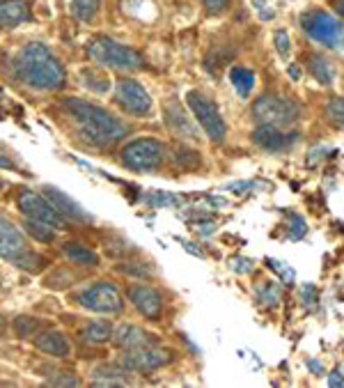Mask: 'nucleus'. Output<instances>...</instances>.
I'll return each mask as SVG.
<instances>
[{
    "label": "nucleus",
    "instance_id": "obj_1",
    "mask_svg": "<svg viewBox=\"0 0 344 388\" xmlns=\"http://www.w3.org/2000/svg\"><path fill=\"white\" fill-rule=\"evenodd\" d=\"M14 76L35 90H60L65 85V67L39 42H30L14 56Z\"/></svg>",
    "mask_w": 344,
    "mask_h": 388
},
{
    "label": "nucleus",
    "instance_id": "obj_2",
    "mask_svg": "<svg viewBox=\"0 0 344 388\" xmlns=\"http://www.w3.org/2000/svg\"><path fill=\"white\" fill-rule=\"evenodd\" d=\"M65 108L69 111V115L74 117L80 136L92 143V145H102V147L111 145V143L120 140L122 136L129 133V126L122 120H117L106 108L90 104L85 99L69 97L65 102Z\"/></svg>",
    "mask_w": 344,
    "mask_h": 388
},
{
    "label": "nucleus",
    "instance_id": "obj_3",
    "mask_svg": "<svg viewBox=\"0 0 344 388\" xmlns=\"http://www.w3.org/2000/svg\"><path fill=\"white\" fill-rule=\"evenodd\" d=\"M87 56L92 58L97 65L120 69V71H135L142 67V56L131 47L115 42L111 37H97L90 42Z\"/></svg>",
    "mask_w": 344,
    "mask_h": 388
},
{
    "label": "nucleus",
    "instance_id": "obj_4",
    "mask_svg": "<svg viewBox=\"0 0 344 388\" xmlns=\"http://www.w3.org/2000/svg\"><path fill=\"white\" fill-rule=\"evenodd\" d=\"M301 28L310 40L324 44L326 49H344V25L333 14L321 10H310L301 16Z\"/></svg>",
    "mask_w": 344,
    "mask_h": 388
},
{
    "label": "nucleus",
    "instance_id": "obj_5",
    "mask_svg": "<svg viewBox=\"0 0 344 388\" xmlns=\"http://www.w3.org/2000/svg\"><path fill=\"white\" fill-rule=\"evenodd\" d=\"M166 154V145L156 138H135L131 143H126L120 152L122 164L135 170V173H149V170H156Z\"/></svg>",
    "mask_w": 344,
    "mask_h": 388
},
{
    "label": "nucleus",
    "instance_id": "obj_6",
    "mask_svg": "<svg viewBox=\"0 0 344 388\" xmlns=\"http://www.w3.org/2000/svg\"><path fill=\"white\" fill-rule=\"evenodd\" d=\"M301 108H298L292 99L264 95L252 104V117L259 124H274V126H289L298 120Z\"/></svg>",
    "mask_w": 344,
    "mask_h": 388
},
{
    "label": "nucleus",
    "instance_id": "obj_7",
    "mask_svg": "<svg viewBox=\"0 0 344 388\" xmlns=\"http://www.w3.org/2000/svg\"><path fill=\"white\" fill-rule=\"evenodd\" d=\"M186 104H188V108H191L195 122L200 124L202 131L207 133V138H209L211 143H223L228 129H225V122L221 117L219 106H216L209 97H204L202 92H195V90L186 95Z\"/></svg>",
    "mask_w": 344,
    "mask_h": 388
},
{
    "label": "nucleus",
    "instance_id": "obj_8",
    "mask_svg": "<svg viewBox=\"0 0 344 388\" xmlns=\"http://www.w3.org/2000/svg\"><path fill=\"white\" fill-rule=\"evenodd\" d=\"M76 301L83 305L85 310L102 313V315H115V313L124 310V299H122L120 290L108 281L87 285L85 290H80L76 294Z\"/></svg>",
    "mask_w": 344,
    "mask_h": 388
},
{
    "label": "nucleus",
    "instance_id": "obj_9",
    "mask_svg": "<svg viewBox=\"0 0 344 388\" xmlns=\"http://www.w3.org/2000/svg\"><path fill=\"white\" fill-rule=\"evenodd\" d=\"M16 207H19L25 219L44 221V223L53 225L56 230L65 228V221L67 219L47 200V195L35 193V191H30V188H21L19 195H16Z\"/></svg>",
    "mask_w": 344,
    "mask_h": 388
},
{
    "label": "nucleus",
    "instance_id": "obj_10",
    "mask_svg": "<svg viewBox=\"0 0 344 388\" xmlns=\"http://www.w3.org/2000/svg\"><path fill=\"white\" fill-rule=\"evenodd\" d=\"M115 102L129 115H149L152 113V97L138 80L122 78L115 85Z\"/></svg>",
    "mask_w": 344,
    "mask_h": 388
},
{
    "label": "nucleus",
    "instance_id": "obj_11",
    "mask_svg": "<svg viewBox=\"0 0 344 388\" xmlns=\"http://www.w3.org/2000/svg\"><path fill=\"white\" fill-rule=\"evenodd\" d=\"M172 360V351L161 349V347H138V349H124L122 354V365L133 372H152L163 365H168Z\"/></svg>",
    "mask_w": 344,
    "mask_h": 388
},
{
    "label": "nucleus",
    "instance_id": "obj_12",
    "mask_svg": "<svg viewBox=\"0 0 344 388\" xmlns=\"http://www.w3.org/2000/svg\"><path fill=\"white\" fill-rule=\"evenodd\" d=\"M126 296L133 303V308L138 310L142 317L147 320H159L163 310V296L149 285H131L126 290Z\"/></svg>",
    "mask_w": 344,
    "mask_h": 388
},
{
    "label": "nucleus",
    "instance_id": "obj_13",
    "mask_svg": "<svg viewBox=\"0 0 344 388\" xmlns=\"http://www.w3.org/2000/svg\"><path fill=\"white\" fill-rule=\"evenodd\" d=\"M44 191V195H47V200L56 207V210L65 216V219H69V221H78V223H90L92 221V216H90L83 207H80L74 198H69L67 193H62L60 188H56V186H44L42 188Z\"/></svg>",
    "mask_w": 344,
    "mask_h": 388
},
{
    "label": "nucleus",
    "instance_id": "obj_14",
    "mask_svg": "<svg viewBox=\"0 0 344 388\" xmlns=\"http://www.w3.org/2000/svg\"><path fill=\"white\" fill-rule=\"evenodd\" d=\"M25 250L28 248H25L23 232L12 221H7L5 216H0V257L14 262Z\"/></svg>",
    "mask_w": 344,
    "mask_h": 388
},
{
    "label": "nucleus",
    "instance_id": "obj_15",
    "mask_svg": "<svg viewBox=\"0 0 344 388\" xmlns=\"http://www.w3.org/2000/svg\"><path fill=\"white\" fill-rule=\"evenodd\" d=\"M252 140H255V145H259L262 150H266V152H283L296 140V133L289 138L287 133L280 131V126L259 124L257 129L252 131Z\"/></svg>",
    "mask_w": 344,
    "mask_h": 388
},
{
    "label": "nucleus",
    "instance_id": "obj_16",
    "mask_svg": "<svg viewBox=\"0 0 344 388\" xmlns=\"http://www.w3.org/2000/svg\"><path fill=\"white\" fill-rule=\"evenodd\" d=\"M113 342L122 349H138V347H147L154 345V336H149L147 331H142L140 327H133V324H122L113 331Z\"/></svg>",
    "mask_w": 344,
    "mask_h": 388
},
{
    "label": "nucleus",
    "instance_id": "obj_17",
    "mask_svg": "<svg viewBox=\"0 0 344 388\" xmlns=\"http://www.w3.org/2000/svg\"><path fill=\"white\" fill-rule=\"evenodd\" d=\"M35 347H37L39 351H44V354L58 356V358H65V356L71 354L69 340L65 338V333H60V331H44V333H39V336L35 338Z\"/></svg>",
    "mask_w": 344,
    "mask_h": 388
},
{
    "label": "nucleus",
    "instance_id": "obj_18",
    "mask_svg": "<svg viewBox=\"0 0 344 388\" xmlns=\"http://www.w3.org/2000/svg\"><path fill=\"white\" fill-rule=\"evenodd\" d=\"M30 7L23 0H0V28H16L30 21Z\"/></svg>",
    "mask_w": 344,
    "mask_h": 388
},
{
    "label": "nucleus",
    "instance_id": "obj_19",
    "mask_svg": "<svg viewBox=\"0 0 344 388\" xmlns=\"http://www.w3.org/2000/svg\"><path fill=\"white\" fill-rule=\"evenodd\" d=\"M62 253H65V257L71 265H78V267H97L99 265V255L92 248L83 246V243H76V241L62 243Z\"/></svg>",
    "mask_w": 344,
    "mask_h": 388
},
{
    "label": "nucleus",
    "instance_id": "obj_20",
    "mask_svg": "<svg viewBox=\"0 0 344 388\" xmlns=\"http://www.w3.org/2000/svg\"><path fill=\"white\" fill-rule=\"evenodd\" d=\"M307 69H310L314 80H319L321 85H333L335 69L331 65V60L321 56V53H310V56H307Z\"/></svg>",
    "mask_w": 344,
    "mask_h": 388
},
{
    "label": "nucleus",
    "instance_id": "obj_21",
    "mask_svg": "<svg viewBox=\"0 0 344 388\" xmlns=\"http://www.w3.org/2000/svg\"><path fill=\"white\" fill-rule=\"evenodd\" d=\"M92 379H94L97 386H124V384H129L126 368H120V365H102V368H97Z\"/></svg>",
    "mask_w": 344,
    "mask_h": 388
},
{
    "label": "nucleus",
    "instance_id": "obj_22",
    "mask_svg": "<svg viewBox=\"0 0 344 388\" xmlns=\"http://www.w3.org/2000/svg\"><path fill=\"white\" fill-rule=\"evenodd\" d=\"M80 338H83L85 342H90V345H102V342L113 338V327L106 320L90 322L87 327L80 331Z\"/></svg>",
    "mask_w": 344,
    "mask_h": 388
},
{
    "label": "nucleus",
    "instance_id": "obj_23",
    "mask_svg": "<svg viewBox=\"0 0 344 388\" xmlns=\"http://www.w3.org/2000/svg\"><path fill=\"white\" fill-rule=\"evenodd\" d=\"M166 122L168 126L179 136H186V138H195V129L193 124L188 122V117H184V113L179 111V106H168L166 111Z\"/></svg>",
    "mask_w": 344,
    "mask_h": 388
},
{
    "label": "nucleus",
    "instance_id": "obj_24",
    "mask_svg": "<svg viewBox=\"0 0 344 388\" xmlns=\"http://www.w3.org/2000/svg\"><path fill=\"white\" fill-rule=\"evenodd\" d=\"M230 83L234 85V90L246 99L250 95V90L255 87V74L246 67H232L230 69Z\"/></svg>",
    "mask_w": 344,
    "mask_h": 388
},
{
    "label": "nucleus",
    "instance_id": "obj_25",
    "mask_svg": "<svg viewBox=\"0 0 344 388\" xmlns=\"http://www.w3.org/2000/svg\"><path fill=\"white\" fill-rule=\"evenodd\" d=\"M80 78H83V85L87 90H92V92H99V95L108 92V87H111V78L99 69H83L80 71Z\"/></svg>",
    "mask_w": 344,
    "mask_h": 388
},
{
    "label": "nucleus",
    "instance_id": "obj_26",
    "mask_svg": "<svg viewBox=\"0 0 344 388\" xmlns=\"http://www.w3.org/2000/svg\"><path fill=\"white\" fill-rule=\"evenodd\" d=\"M255 299L262 308H276L280 301V285L274 281H264L255 292Z\"/></svg>",
    "mask_w": 344,
    "mask_h": 388
},
{
    "label": "nucleus",
    "instance_id": "obj_27",
    "mask_svg": "<svg viewBox=\"0 0 344 388\" xmlns=\"http://www.w3.org/2000/svg\"><path fill=\"white\" fill-rule=\"evenodd\" d=\"M23 228H25V232H28L32 239H37V241H42V243H51L53 239H56V232H53V225L44 223V221L25 219V221H23Z\"/></svg>",
    "mask_w": 344,
    "mask_h": 388
},
{
    "label": "nucleus",
    "instance_id": "obj_28",
    "mask_svg": "<svg viewBox=\"0 0 344 388\" xmlns=\"http://www.w3.org/2000/svg\"><path fill=\"white\" fill-rule=\"evenodd\" d=\"M99 5L102 0H71V12L78 21H92L97 12H99Z\"/></svg>",
    "mask_w": 344,
    "mask_h": 388
},
{
    "label": "nucleus",
    "instance_id": "obj_29",
    "mask_svg": "<svg viewBox=\"0 0 344 388\" xmlns=\"http://www.w3.org/2000/svg\"><path fill=\"white\" fill-rule=\"evenodd\" d=\"M14 265L19 269H23V272L37 274V272H42V269H44V257L37 255V253L25 250V253H21V255L14 260Z\"/></svg>",
    "mask_w": 344,
    "mask_h": 388
},
{
    "label": "nucleus",
    "instance_id": "obj_30",
    "mask_svg": "<svg viewBox=\"0 0 344 388\" xmlns=\"http://www.w3.org/2000/svg\"><path fill=\"white\" fill-rule=\"evenodd\" d=\"M145 200H147L152 207H182L184 205L182 195H172L166 191H154L149 195H145Z\"/></svg>",
    "mask_w": 344,
    "mask_h": 388
},
{
    "label": "nucleus",
    "instance_id": "obj_31",
    "mask_svg": "<svg viewBox=\"0 0 344 388\" xmlns=\"http://www.w3.org/2000/svg\"><path fill=\"white\" fill-rule=\"evenodd\" d=\"M305 234H307V223H305L303 216L289 214V239L298 241V239H303Z\"/></svg>",
    "mask_w": 344,
    "mask_h": 388
},
{
    "label": "nucleus",
    "instance_id": "obj_32",
    "mask_svg": "<svg viewBox=\"0 0 344 388\" xmlns=\"http://www.w3.org/2000/svg\"><path fill=\"white\" fill-rule=\"evenodd\" d=\"M326 113H328L331 122L335 126L344 129V99H333V102L326 106Z\"/></svg>",
    "mask_w": 344,
    "mask_h": 388
},
{
    "label": "nucleus",
    "instance_id": "obj_33",
    "mask_svg": "<svg viewBox=\"0 0 344 388\" xmlns=\"http://www.w3.org/2000/svg\"><path fill=\"white\" fill-rule=\"evenodd\" d=\"M274 44H276V51L280 53V58H289V51H292V40H289V32L287 30H276L274 35Z\"/></svg>",
    "mask_w": 344,
    "mask_h": 388
},
{
    "label": "nucleus",
    "instance_id": "obj_34",
    "mask_svg": "<svg viewBox=\"0 0 344 388\" xmlns=\"http://www.w3.org/2000/svg\"><path fill=\"white\" fill-rule=\"evenodd\" d=\"M266 267H269V269H274V272H278L280 276H283V281H285V283H294V278H296L294 269L283 267V262H278V260H274V257H266Z\"/></svg>",
    "mask_w": 344,
    "mask_h": 388
},
{
    "label": "nucleus",
    "instance_id": "obj_35",
    "mask_svg": "<svg viewBox=\"0 0 344 388\" xmlns=\"http://www.w3.org/2000/svg\"><path fill=\"white\" fill-rule=\"evenodd\" d=\"M230 267H232V272L234 274H250L252 272V267H255V262H252L250 257H241V255H237V257H232L230 260Z\"/></svg>",
    "mask_w": 344,
    "mask_h": 388
},
{
    "label": "nucleus",
    "instance_id": "obj_36",
    "mask_svg": "<svg viewBox=\"0 0 344 388\" xmlns=\"http://www.w3.org/2000/svg\"><path fill=\"white\" fill-rule=\"evenodd\" d=\"M14 324H16V333H19L21 338L32 336V331L37 329V322H32L30 317H19Z\"/></svg>",
    "mask_w": 344,
    "mask_h": 388
},
{
    "label": "nucleus",
    "instance_id": "obj_37",
    "mask_svg": "<svg viewBox=\"0 0 344 388\" xmlns=\"http://www.w3.org/2000/svg\"><path fill=\"white\" fill-rule=\"evenodd\" d=\"M202 5L209 14H223L230 7V0H202Z\"/></svg>",
    "mask_w": 344,
    "mask_h": 388
},
{
    "label": "nucleus",
    "instance_id": "obj_38",
    "mask_svg": "<svg viewBox=\"0 0 344 388\" xmlns=\"http://www.w3.org/2000/svg\"><path fill=\"white\" fill-rule=\"evenodd\" d=\"M301 299H303L305 303H314V301H317V287L310 285V283L303 285V287H301Z\"/></svg>",
    "mask_w": 344,
    "mask_h": 388
},
{
    "label": "nucleus",
    "instance_id": "obj_39",
    "mask_svg": "<svg viewBox=\"0 0 344 388\" xmlns=\"http://www.w3.org/2000/svg\"><path fill=\"white\" fill-rule=\"evenodd\" d=\"M328 386H333V388H342V386H344V375H342V370L335 368L333 372L328 375Z\"/></svg>",
    "mask_w": 344,
    "mask_h": 388
},
{
    "label": "nucleus",
    "instance_id": "obj_40",
    "mask_svg": "<svg viewBox=\"0 0 344 388\" xmlns=\"http://www.w3.org/2000/svg\"><path fill=\"white\" fill-rule=\"evenodd\" d=\"M252 3H255L257 5V12H259V16H262V19H264V21H269V19H274V10H266V0H252Z\"/></svg>",
    "mask_w": 344,
    "mask_h": 388
},
{
    "label": "nucleus",
    "instance_id": "obj_41",
    "mask_svg": "<svg viewBox=\"0 0 344 388\" xmlns=\"http://www.w3.org/2000/svg\"><path fill=\"white\" fill-rule=\"evenodd\" d=\"M49 384H53V386H78L80 382H78L76 377H69V375H65L62 379H51Z\"/></svg>",
    "mask_w": 344,
    "mask_h": 388
},
{
    "label": "nucleus",
    "instance_id": "obj_42",
    "mask_svg": "<svg viewBox=\"0 0 344 388\" xmlns=\"http://www.w3.org/2000/svg\"><path fill=\"white\" fill-rule=\"evenodd\" d=\"M177 241H179V243H182V246H184V248H186L188 253H191V255H197V257H204V253H202L200 248H197V246H195V243H191V241H186V239H179V237H177Z\"/></svg>",
    "mask_w": 344,
    "mask_h": 388
},
{
    "label": "nucleus",
    "instance_id": "obj_43",
    "mask_svg": "<svg viewBox=\"0 0 344 388\" xmlns=\"http://www.w3.org/2000/svg\"><path fill=\"white\" fill-rule=\"evenodd\" d=\"M228 188H230V191H234V193H243V188H255V184H252V182H234Z\"/></svg>",
    "mask_w": 344,
    "mask_h": 388
},
{
    "label": "nucleus",
    "instance_id": "obj_44",
    "mask_svg": "<svg viewBox=\"0 0 344 388\" xmlns=\"http://www.w3.org/2000/svg\"><path fill=\"white\" fill-rule=\"evenodd\" d=\"M305 365L310 368L314 375H324V368H321V363H319V360H314V358H307V360H305Z\"/></svg>",
    "mask_w": 344,
    "mask_h": 388
},
{
    "label": "nucleus",
    "instance_id": "obj_45",
    "mask_svg": "<svg viewBox=\"0 0 344 388\" xmlns=\"http://www.w3.org/2000/svg\"><path fill=\"white\" fill-rule=\"evenodd\" d=\"M207 202H209L211 207H225L228 205V200L221 198V195H207Z\"/></svg>",
    "mask_w": 344,
    "mask_h": 388
},
{
    "label": "nucleus",
    "instance_id": "obj_46",
    "mask_svg": "<svg viewBox=\"0 0 344 388\" xmlns=\"http://www.w3.org/2000/svg\"><path fill=\"white\" fill-rule=\"evenodd\" d=\"M0 168H7V170H12V168H16V164L12 159H7L3 152H0Z\"/></svg>",
    "mask_w": 344,
    "mask_h": 388
},
{
    "label": "nucleus",
    "instance_id": "obj_47",
    "mask_svg": "<svg viewBox=\"0 0 344 388\" xmlns=\"http://www.w3.org/2000/svg\"><path fill=\"white\" fill-rule=\"evenodd\" d=\"M197 230H200V234H204V237H209V234L214 232V225L211 223H200L197 225Z\"/></svg>",
    "mask_w": 344,
    "mask_h": 388
},
{
    "label": "nucleus",
    "instance_id": "obj_48",
    "mask_svg": "<svg viewBox=\"0 0 344 388\" xmlns=\"http://www.w3.org/2000/svg\"><path fill=\"white\" fill-rule=\"evenodd\" d=\"M287 74L292 76L294 80H298V78H301V69H298L296 65H289V67H287Z\"/></svg>",
    "mask_w": 344,
    "mask_h": 388
},
{
    "label": "nucleus",
    "instance_id": "obj_49",
    "mask_svg": "<svg viewBox=\"0 0 344 388\" xmlns=\"http://www.w3.org/2000/svg\"><path fill=\"white\" fill-rule=\"evenodd\" d=\"M340 14L344 16V5H340Z\"/></svg>",
    "mask_w": 344,
    "mask_h": 388
},
{
    "label": "nucleus",
    "instance_id": "obj_50",
    "mask_svg": "<svg viewBox=\"0 0 344 388\" xmlns=\"http://www.w3.org/2000/svg\"><path fill=\"white\" fill-rule=\"evenodd\" d=\"M0 186H3V179H0Z\"/></svg>",
    "mask_w": 344,
    "mask_h": 388
}]
</instances>
